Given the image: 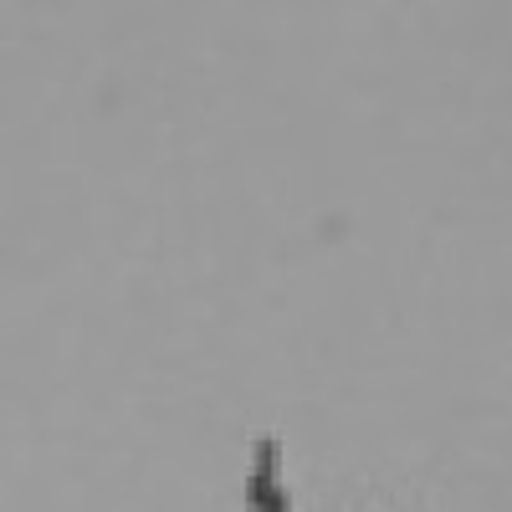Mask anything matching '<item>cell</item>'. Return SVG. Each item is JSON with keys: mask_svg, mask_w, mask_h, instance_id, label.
I'll return each instance as SVG.
<instances>
[{"mask_svg": "<svg viewBox=\"0 0 512 512\" xmlns=\"http://www.w3.org/2000/svg\"><path fill=\"white\" fill-rule=\"evenodd\" d=\"M251 507H256V512H287V492H282V482H277V446H272V441H256Z\"/></svg>", "mask_w": 512, "mask_h": 512, "instance_id": "1", "label": "cell"}]
</instances>
